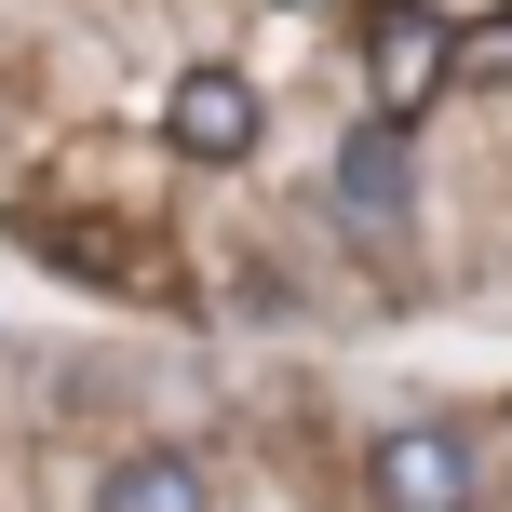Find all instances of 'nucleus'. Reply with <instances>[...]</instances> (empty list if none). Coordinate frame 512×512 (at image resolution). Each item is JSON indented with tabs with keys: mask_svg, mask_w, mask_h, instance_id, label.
Wrapping results in <instances>:
<instances>
[{
	"mask_svg": "<svg viewBox=\"0 0 512 512\" xmlns=\"http://www.w3.org/2000/svg\"><path fill=\"white\" fill-rule=\"evenodd\" d=\"M445 81H459V27L391 0V14H378V41H364V95H378V122H418Z\"/></svg>",
	"mask_w": 512,
	"mask_h": 512,
	"instance_id": "f03ea898",
	"label": "nucleus"
},
{
	"mask_svg": "<svg viewBox=\"0 0 512 512\" xmlns=\"http://www.w3.org/2000/svg\"><path fill=\"white\" fill-rule=\"evenodd\" d=\"M337 216H351L364 243H405V122H364L351 149H337Z\"/></svg>",
	"mask_w": 512,
	"mask_h": 512,
	"instance_id": "20e7f679",
	"label": "nucleus"
},
{
	"mask_svg": "<svg viewBox=\"0 0 512 512\" xmlns=\"http://www.w3.org/2000/svg\"><path fill=\"white\" fill-rule=\"evenodd\" d=\"M364 486H378V512H472L486 499V459H472L459 418H405V432H378Z\"/></svg>",
	"mask_w": 512,
	"mask_h": 512,
	"instance_id": "f257e3e1",
	"label": "nucleus"
},
{
	"mask_svg": "<svg viewBox=\"0 0 512 512\" xmlns=\"http://www.w3.org/2000/svg\"><path fill=\"white\" fill-rule=\"evenodd\" d=\"M459 68H486V81H512V14L486 27V41H459Z\"/></svg>",
	"mask_w": 512,
	"mask_h": 512,
	"instance_id": "423d86ee",
	"label": "nucleus"
},
{
	"mask_svg": "<svg viewBox=\"0 0 512 512\" xmlns=\"http://www.w3.org/2000/svg\"><path fill=\"white\" fill-rule=\"evenodd\" d=\"M162 149L243 162V149H256V81H243V68H189L176 95H162Z\"/></svg>",
	"mask_w": 512,
	"mask_h": 512,
	"instance_id": "7ed1b4c3",
	"label": "nucleus"
},
{
	"mask_svg": "<svg viewBox=\"0 0 512 512\" xmlns=\"http://www.w3.org/2000/svg\"><path fill=\"white\" fill-rule=\"evenodd\" d=\"M95 512H203V472H189L176 445H149V459H122L95 486Z\"/></svg>",
	"mask_w": 512,
	"mask_h": 512,
	"instance_id": "39448f33",
	"label": "nucleus"
},
{
	"mask_svg": "<svg viewBox=\"0 0 512 512\" xmlns=\"http://www.w3.org/2000/svg\"><path fill=\"white\" fill-rule=\"evenodd\" d=\"M297 14H310V0H297Z\"/></svg>",
	"mask_w": 512,
	"mask_h": 512,
	"instance_id": "0eeeda50",
	"label": "nucleus"
}]
</instances>
